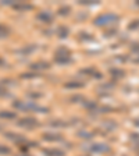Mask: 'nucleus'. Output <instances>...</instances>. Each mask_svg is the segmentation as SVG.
Returning a JSON list of instances; mask_svg holds the SVG:
<instances>
[{
	"instance_id": "nucleus-20",
	"label": "nucleus",
	"mask_w": 139,
	"mask_h": 156,
	"mask_svg": "<svg viewBox=\"0 0 139 156\" xmlns=\"http://www.w3.org/2000/svg\"><path fill=\"white\" fill-rule=\"evenodd\" d=\"M36 74H32V73H29V74H23L21 78H35Z\"/></svg>"
},
{
	"instance_id": "nucleus-21",
	"label": "nucleus",
	"mask_w": 139,
	"mask_h": 156,
	"mask_svg": "<svg viewBox=\"0 0 139 156\" xmlns=\"http://www.w3.org/2000/svg\"><path fill=\"white\" fill-rule=\"evenodd\" d=\"M81 136H84V138H89V136H91V134H88V133H84V131H81Z\"/></svg>"
},
{
	"instance_id": "nucleus-2",
	"label": "nucleus",
	"mask_w": 139,
	"mask_h": 156,
	"mask_svg": "<svg viewBox=\"0 0 139 156\" xmlns=\"http://www.w3.org/2000/svg\"><path fill=\"white\" fill-rule=\"evenodd\" d=\"M54 60L60 64H65V63H70L71 62V57H70V50L64 46L58 48L54 53Z\"/></svg>"
},
{
	"instance_id": "nucleus-8",
	"label": "nucleus",
	"mask_w": 139,
	"mask_h": 156,
	"mask_svg": "<svg viewBox=\"0 0 139 156\" xmlns=\"http://www.w3.org/2000/svg\"><path fill=\"white\" fill-rule=\"evenodd\" d=\"M43 153H46V155H49V156H63L64 155L63 151H58V149H46V151H43Z\"/></svg>"
},
{
	"instance_id": "nucleus-14",
	"label": "nucleus",
	"mask_w": 139,
	"mask_h": 156,
	"mask_svg": "<svg viewBox=\"0 0 139 156\" xmlns=\"http://www.w3.org/2000/svg\"><path fill=\"white\" fill-rule=\"evenodd\" d=\"M0 117H2V119H14L16 113H11V112H0Z\"/></svg>"
},
{
	"instance_id": "nucleus-3",
	"label": "nucleus",
	"mask_w": 139,
	"mask_h": 156,
	"mask_svg": "<svg viewBox=\"0 0 139 156\" xmlns=\"http://www.w3.org/2000/svg\"><path fill=\"white\" fill-rule=\"evenodd\" d=\"M18 126L24 127V128H33V127L38 126V120L33 117H24L18 121Z\"/></svg>"
},
{
	"instance_id": "nucleus-19",
	"label": "nucleus",
	"mask_w": 139,
	"mask_h": 156,
	"mask_svg": "<svg viewBox=\"0 0 139 156\" xmlns=\"http://www.w3.org/2000/svg\"><path fill=\"white\" fill-rule=\"evenodd\" d=\"M11 151H10V148H7V146H4V145H0V153H10Z\"/></svg>"
},
{
	"instance_id": "nucleus-6",
	"label": "nucleus",
	"mask_w": 139,
	"mask_h": 156,
	"mask_svg": "<svg viewBox=\"0 0 139 156\" xmlns=\"http://www.w3.org/2000/svg\"><path fill=\"white\" fill-rule=\"evenodd\" d=\"M43 140L46 141H60L61 140V136H60V134H43Z\"/></svg>"
},
{
	"instance_id": "nucleus-10",
	"label": "nucleus",
	"mask_w": 139,
	"mask_h": 156,
	"mask_svg": "<svg viewBox=\"0 0 139 156\" xmlns=\"http://www.w3.org/2000/svg\"><path fill=\"white\" fill-rule=\"evenodd\" d=\"M57 34H58V36L60 38H67L68 36V28L67 27H58L57 28Z\"/></svg>"
},
{
	"instance_id": "nucleus-9",
	"label": "nucleus",
	"mask_w": 139,
	"mask_h": 156,
	"mask_svg": "<svg viewBox=\"0 0 139 156\" xmlns=\"http://www.w3.org/2000/svg\"><path fill=\"white\" fill-rule=\"evenodd\" d=\"M110 74L113 75L116 80L124 77V71H123V70H118V68H110Z\"/></svg>"
},
{
	"instance_id": "nucleus-16",
	"label": "nucleus",
	"mask_w": 139,
	"mask_h": 156,
	"mask_svg": "<svg viewBox=\"0 0 139 156\" xmlns=\"http://www.w3.org/2000/svg\"><path fill=\"white\" fill-rule=\"evenodd\" d=\"M6 136L9 140H13V141H19L21 140V136H18V134H14V133H7Z\"/></svg>"
},
{
	"instance_id": "nucleus-18",
	"label": "nucleus",
	"mask_w": 139,
	"mask_h": 156,
	"mask_svg": "<svg viewBox=\"0 0 139 156\" xmlns=\"http://www.w3.org/2000/svg\"><path fill=\"white\" fill-rule=\"evenodd\" d=\"M136 28H139V20H135V21H132L130 24V29H136Z\"/></svg>"
},
{
	"instance_id": "nucleus-12",
	"label": "nucleus",
	"mask_w": 139,
	"mask_h": 156,
	"mask_svg": "<svg viewBox=\"0 0 139 156\" xmlns=\"http://www.w3.org/2000/svg\"><path fill=\"white\" fill-rule=\"evenodd\" d=\"M10 34V29L7 28L6 25H3V24H0V38H6L7 35Z\"/></svg>"
},
{
	"instance_id": "nucleus-13",
	"label": "nucleus",
	"mask_w": 139,
	"mask_h": 156,
	"mask_svg": "<svg viewBox=\"0 0 139 156\" xmlns=\"http://www.w3.org/2000/svg\"><path fill=\"white\" fill-rule=\"evenodd\" d=\"M35 50V45H29V46H25L24 49L19 50V53H24V55H29V53H32Z\"/></svg>"
},
{
	"instance_id": "nucleus-23",
	"label": "nucleus",
	"mask_w": 139,
	"mask_h": 156,
	"mask_svg": "<svg viewBox=\"0 0 139 156\" xmlns=\"http://www.w3.org/2000/svg\"><path fill=\"white\" fill-rule=\"evenodd\" d=\"M3 64H4V60H3L2 57H0V66H3Z\"/></svg>"
},
{
	"instance_id": "nucleus-7",
	"label": "nucleus",
	"mask_w": 139,
	"mask_h": 156,
	"mask_svg": "<svg viewBox=\"0 0 139 156\" xmlns=\"http://www.w3.org/2000/svg\"><path fill=\"white\" fill-rule=\"evenodd\" d=\"M92 151H95V152H107V151H109V146L103 145V144H96V145L92 146Z\"/></svg>"
},
{
	"instance_id": "nucleus-11",
	"label": "nucleus",
	"mask_w": 139,
	"mask_h": 156,
	"mask_svg": "<svg viewBox=\"0 0 139 156\" xmlns=\"http://www.w3.org/2000/svg\"><path fill=\"white\" fill-rule=\"evenodd\" d=\"M13 7L17 10H31L32 9V6L31 4H21V3H13Z\"/></svg>"
},
{
	"instance_id": "nucleus-4",
	"label": "nucleus",
	"mask_w": 139,
	"mask_h": 156,
	"mask_svg": "<svg viewBox=\"0 0 139 156\" xmlns=\"http://www.w3.org/2000/svg\"><path fill=\"white\" fill-rule=\"evenodd\" d=\"M50 67V64L46 62H38V63H32V64L29 66V68L32 70V71H38V70H47Z\"/></svg>"
},
{
	"instance_id": "nucleus-15",
	"label": "nucleus",
	"mask_w": 139,
	"mask_h": 156,
	"mask_svg": "<svg viewBox=\"0 0 139 156\" xmlns=\"http://www.w3.org/2000/svg\"><path fill=\"white\" fill-rule=\"evenodd\" d=\"M64 87L65 88H81V87H84V84L82 82H68Z\"/></svg>"
},
{
	"instance_id": "nucleus-17",
	"label": "nucleus",
	"mask_w": 139,
	"mask_h": 156,
	"mask_svg": "<svg viewBox=\"0 0 139 156\" xmlns=\"http://www.w3.org/2000/svg\"><path fill=\"white\" fill-rule=\"evenodd\" d=\"M70 11H71V9H70V7H61V9L58 10V13L61 14V16H65V14H70Z\"/></svg>"
},
{
	"instance_id": "nucleus-1",
	"label": "nucleus",
	"mask_w": 139,
	"mask_h": 156,
	"mask_svg": "<svg viewBox=\"0 0 139 156\" xmlns=\"http://www.w3.org/2000/svg\"><path fill=\"white\" fill-rule=\"evenodd\" d=\"M118 21V16L113 13H107V14H102L95 20V25L97 27H104V25H113Z\"/></svg>"
},
{
	"instance_id": "nucleus-5",
	"label": "nucleus",
	"mask_w": 139,
	"mask_h": 156,
	"mask_svg": "<svg viewBox=\"0 0 139 156\" xmlns=\"http://www.w3.org/2000/svg\"><path fill=\"white\" fill-rule=\"evenodd\" d=\"M38 20L43 21V23H52L53 21V16L49 11H42L40 14H38Z\"/></svg>"
},
{
	"instance_id": "nucleus-22",
	"label": "nucleus",
	"mask_w": 139,
	"mask_h": 156,
	"mask_svg": "<svg viewBox=\"0 0 139 156\" xmlns=\"http://www.w3.org/2000/svg\"><path fill=\"white\" fill-rule=\"evenodd\" d=\"M4 95H6V89L0 87V96H4Z\"/></svg>"
}]
</instances>
